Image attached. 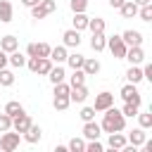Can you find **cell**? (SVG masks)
Instances as JSON below:
<instances>
[{
	"label": "cell",
	"mask_w": 152,
	"mask_h": 152,
	"mask_svg": "<svg viewBox=\"0 0 152 152\" xmlns=\"http://www.w3.org/2000/svg\"><path fill=\"white\" fill-rule=\"evenodd\" d=\"M86 97H88V88H86V83H83V86H71V88H69V100H71V102L83 104Z\"/></svg>",
	"instance_id": "30bf717a"
},
{
	"label": "cell",
	"mask_w": 152,
	"mask_h": 152,
	"mask_svg": "<svg viewBox=\"0 0 152 152\" xmlns=\"http://www.w3.org/2000/svg\"><path fill=\"white\" fill-rule=\"evenodd\" d=\"M100 128H102L104 133H116V131H124V128H126V116L121 114V109H116V107L112 104V107H107V109H104Z\"/></svg>",
	"instance_id": "6da1fadb"
},
{
	"label": "cell",
	"mask_w": 152,
	"mask_h": 152,
	"mask_svg": "<svg viewBox=\"0 0 152 152\" xmlns=\"http://www.w3.org/2000/svg\"><path fill=\"white\" fill-rule=\"evenodd\" d=\"M21 135H24V140H26V142H31V145H33V142H38V140L43 138V131H40V126L31 124V126H28V128H26Z\"/></svg>",
	"instance_id": "9a60e30c"
},
{
	"label": "cell",
	"mask_w": 152,
	"mask_h": 152,
	"mask_svg": "<svg viewBox=\"0 0 152 152\" xmlns=\"http://www.w3.org/2000/svg\"><path fill=\"white\" fill-rule=\"evenodd\" d=\"M12 83H14V71L0 69V88H10Z\"/></svg>",
	"instance_id": "f546056e"
},
{
	"label": "cell",
	"mask_w": 152,
	"mask_h": 152,
	"mask_svg": "<svg viewBox=\"0 0 152 152\" xmlns=\"http://www.w3.org/2000/svg\"><path fill=\"white\" fill-rule=\"evenodd\" d=\"M69 88H71V86L64 83V81H62V83H55V95H69Z\"/></svg>",
	"instance_id": "b9f144b4"
},
{
	"label": "cell",
	"mask_w": 152,
	"mask_h": 152,
	"mask_svg": "<svg viewBox=\"0 0 152 152\" xmlns=\"http://www.w3.org/2000/svg\"><path fill=\"white\" fill-rule=\"evenodd\" d=\"M138 17H140L142 21H152V2L140 5V7H138Z\"/></svg>",
	"instance_id": "836d02e7"
},
{
	"label": "cell",
	"mask_w": 152,
	"mask_h": 152,
	"mask_svg": "<svg viewBox=\"0 0 152 152\" xmlns=\"http://www.w3.org/2000/svg\"><path fill=\"white\" fill-rule=\"evenodd\" d=\"M104 147H102V142L100 140H88L86 142V152H102Z\"/></svg>",
	"instance_id": "ab89813d"
},
{
	"label": "cell",
	"mask_w": 152,
	"mask_h": 152,
	"mask_svg": "<svg viewBox=\"0 0 152 152\" xmlns=\"http://www.w3.org/2000/svg\"><path fill=\"white\" fill-rule=\"evenodd\" d=\"M81 69H83V74H86V76H95V74H100V62H97V59H93V57H86Z\"/></svg>",
	"instance_id": "ffe728a7"
},
{
	"label": "cell",
	"mask_w": 152,
	"mask_h": 152,
	"mask_svg": "<svg viewBox=\"0 0 152 152\" xmlns=\"http://www.w3.org/2000/svg\"><path fill=\"white\" fill-rule=\"evenodd\" d=\"M135 116H138V124H140V128H145V131H147V128H152V114H150V112H142V114L138 112Z\"/></svg>",
	"instance_id": "d590c367"
},
{
	"label": "cell",
	"mask_w": 152,
	"mask_h": 152,
	"mask_svg": "<svg viewBox=\"0 0 152 152\" xmlns=\"http://www.w3.org/2000/svg\"><path fill=\"white\" fill-rule=\"evenodd\" d=\"M126 142H128V140H126V135H121V131H116V133H109V142H107V145H109L112 150H121Z\"/></svg>",
	"instance_id": "cb8c5ba5"
},
{
	"label": "cell",
	"mask_w": 152,
	"mask_h": 152,
	"mask_svg": "<svg viewBox=\"0 0 152 152\" xmlns=\"http://www.w3.org/2000/svg\"><path fill=\"white\" fill-rule=\"evenodd\" d=\"M28 10H31V17L33 19H43V17H48V14H52L57 10V2L55 0H40L38 5H33Z\"/></svg>",
	"instance_id": "3957f363"
},
{
	"label": "cell",
	"mask_w": 152,
	"mask_h": 152,
	"mask_svg": "<svg viewBox=\"0 0 152 152\" xmlns=\"http://www.w3.org/2000/svg\"><path fill=\"white\" fill-rule=\"evenodd\" d=\"M109 5H112V7H114V10H119V7H121V5H124V0H109Z\"/></svg>",
	"instance_id": "bcb514c9"
},
{
	"label": "cell",
	"mask_w": 152,
	"mask_h": 152,
	"mask_svg": "<svg viewBox=\"0 0 152 152\" xmlns=\"http://www.w3.org/2000/svg\"><path fill=\"white\" fill-rule=\"evenodd\" d=\"M145 138H147V133H145V128H133L131 133H128V142L133 145V147H140L142 142H145Z\"/></svg>",
	"instance_id": "e0dca14e"
},
{
	"label": "cell",
	"mask_w": 152,
	"mask_h": 152,
	"mask_svg": "<svg viewBox=\"0 0 152 152\" xmlns=\"http://www.w3.org/2000/svg\"><path fill=\"white\" fill-rule=\"evenodd\" d=\"M71 12H86L88 10V0H69Z\"/></svg>",
	"instance_id": "8d00e7d4"
},
{
	"label": "cell",
	"mask_w": 152,
	"mask_h": 152,
	"mask_svg": "<svg viewBox=\"0 0 152 152\" xmlns=\"http://www.w3.org/2000/svg\"><path fill=\"white\" fill-rule=\"evenodd\" d=\"M112 104H114V95L107 93V90H102L100 95H95V104H93V109H95V112H104V109L112 107Z\"/></svg>",
	"instance_id": "ba28073f"
},
{
	"label": "cell",
	"mask_w": 152,
	"mask_h": 152,
	"mask_svg": "<svg viewBox=\"0 0 152 152\" xmlns=\"http://www.w3.org/2000/svg\"><path fill=\"white\" fill-rule=\"evenodd\" d=\"M66 45H57V48H50V59L55 62V64H62V62H66Z\"/></svg>",
	"instance_id": "d6986e66"
},
{
	"label": "cell",
	"mask_w": 152,
	"mask_h": 152,
	"mask_svg": "<svg viewBox=\"0 0 152 152\" xmlns=\"http://www.w3.org/2000/svg\"><path fill=\"white\" fill-rule=\"evenodd\" d=\"M119 12H121L124 19H133V17L138 14V5H135L133 0H124V5L119 7Z\"/></svg>",
	"instance_id": "ac0fdd59"
},
{
	"label": "cell",
	"mask_w": 152,
	"mask_h": 152,
	"mask_svg": "<svg viewBox=\"0 0 152 152\" xmlns=\"http://www.w3.org/2000/svg\"><path fill=\"white\" fill-rule=\"evenodd\" d=\"M66 150H71V152H86V140L83 138H71L69 145H66Z\"/></svg>",
	"instance_id": "d6a6232c"
},
{
	"label": "cell",
	"mask_w": 152,
	"mask_h": 152,
	"mask_svg": "<svg viewBox=\"0 0 152 152\" xmlns=\"http://www.w3.org/2000/svg\"><path fill=\"white\" fill-rule=\"evenodd\" d=\"M7 64H12L14 69H21V66H26V57H24L19 50H14V52L7 55Z\"/></svg>",
	"instance_id": "7402d4cb"
},
{
	"label": "cell",
	"mask_w": 152,
	"mask_h": 152,
	"mask_svg": "<svg viewBox=\"0 0 152 152\" xmlns=\"http://www.w3.org/2000/svg\"><path fill=\"white\" fill-rule=\"evenodd\" d=\"M90 48H93L95 52H102V50L107 48V38H104V33H93V38H90Z\"/></svg>",
	"instance_id": "484cf974"
},
{
	"label": "cell",
	"mask_w": 152,
	"mask_h": 152,
	"mask_svg": "<svg viewBox=\"0 0 152 152\" xmlns=\"http://www.w3.org/2000/svg\"><path fill=\"white\" fill-rule=\"evenodd\" d=\"M107 48L112 50V55L116 57V59H124L126 57V43H124V38L121 36H112V38H107Z\"/></svg>",
	"instance_id": "5b68a950"
},
{
	"label": "cell",
	"mask_w": 152,
	"mask_h": 152,
	"mask_svg": "<svg viewBox=\"0 0 152 152\" xmlns=\"http://www.w3.org/2000/svg\"><path fill=\"white\" fill-rule=\"evenodd\" d=\"M133 2H135V5L140 7V5H147V2H152V0H133Z\"/></svg>",
	"instance_id": "7dc6e473"
},
{
	"label": "cell",
	"mask_w": 152,
	"mask_h": 152,
	"mask_svg": "<svg viewBox=\"0 0 152 152\" xmlns=\"http://www.w3.org/2000/svg\"><path fill=\"white\" fill-rule=\"evenodd\" d=\"M88 19H90V17H88L86 12H74V19H71V21H74V28H76V31L88 28Z\"/></svg>",
	"instance_id": "d4e9b609"
},
{
	"label": "cell",
	"mask_w": 152,
	"mask_h": 152,
	"mask_svg": "<svg viewBox=\"0 0 152 152\" xmlns=\"http://www.w3.org/2000/svg\"><path fill=\"white\" fill-rule=\"evenodd\" d=\"M142 78H147V81H152V64L147 62L145 66H142Z\"/></svg>",
	"instance_id": "7bdbcfd3"
},
{
	"label": "cell",
	"mask_w": 152,
	"mask_h": 152,
	"mask_svg": "<svg viewBox=\"0 0 152 152\" xmlns=\"http://www.w3.org/2000/svg\"><path fill=\"white\" fill-rule=\"evenodd\" d=\"M131 64H142L145 62V52H142V45H128L126 48V57Z\"/></svg>",
	"instance_id": "52a82bcc"
},
{
	"label": "cell",
	"mask_w": 152,
	"mask_h": 152,
	"mask_svg": "<svg viewBox=\"0 0 152 152\" xmlns=\"http://www.w3.org/2000/svg\"><path fill=\"white\" fill-rule=\"evenodd\" d=\"M78 116H81L83 121H93V119H95V109H93V107H83Z\"/></svg>",
	"instance_id": "60d3db41"
},
{
	"label": "cell",
	"mask_w": 152,
	"mask_h": 152,
	"mask_svg": "<svg viewBox=\"0 0 152 152\" xmlns=\"http://www.w3.org/2000/svg\"><path fill=\"white\" fill-rule=\"evenodd\" d=\"M69 104H71L69 95H55V100H52V107H55V109H59V112H64Z\"/></svg>",
	"instance_id": "4dcf8cb0"
},
{
	"label": "cell",
	"mask_w": 152,
	"mask_h": 152,
	"mask_svg": "<svg viewBox=\"0 0 152 152\" xmlns=\"http://www.w3.org/2000/svg\"><path fill=\"white\" fill-rule=\"evenodd\" d=\"M52 59L50 57H38V62H36V71L33 74H40V76H48V71L52 69Z\"/></svg>",
	"instance_id": "44dd1931"
},
{
	"label": "cell",
	"mask_w": 152,
	"mask_h": 152,
	"mask_svg": "<svg viewBox=\"0 0 152 152\" xmlns=\"http://www.w3.org/2000/svg\"><path fill=\"white\" fill-rule=\"evenodd\" d=\"M12 17H14L12 2H10V0H0V21H2V24H10Z\"/></svg>",
	"instance_id": "2e32d148"
},
{
	"label": "cell",
	"mask_w": 152,
	"mask_h": 152,
	"mask_svg": "<svg viewBox=\"0 0 152 152\" xmlns=\"http://www.w3.org/2000/svg\"><path fill=\"white\" fill-rule=\"evenodd\" d=\"M119 95L124 97V102H133V104H138V107H140V102H142L140 90H138V83H126V86L119 90Z\"/></svg>",
	"instance_id": "277c9868"
},
{
	"label": "cell",
	"mask_w": 152,
	"mask_h": 152,
	"mask_svg": "<svg viewBox=\"0 0 152 152\" xmlns=\"http://www.w3.org/2000/svg\"><path fill=\"white\" fill-rule=\"evenodd\" d=\"M88 28H90V33H104L107 24L102 17H95V19H88Z\"/></svg>",
	"instance_id": "83f0119b"
},
{
	"label": "cell",
	"mask_w": 152,
	"mask_h": 152,
	"mask_svg": "<svg viewBox=\"0 0 152 152\" xmlns=\"http://www.w3.org/2000/svg\"><path fill=\"white\" fill-rule=\"evenodd\" d=\"M19 140H21V133H12V128L10 131H2L0 133V150L2 152H14L17 147H19Z\"/></svg>",
	"instance_id": "7a4b0ae2"
},
{
	"label": "cell",
	"mask_w": 152,
	"mask_h": 152,
	"mask_svg": "<svg viewBox=\"0 0 152 152\" xmlns=\"http://www.w3.org/2000/svg\"><path fill=\"white\" fill-rule=\"evenodd\" d=\"M0 50L2 52H14V50H19V40H17V36H2L0 38Z\"/></svg>",
	"instance_id": "5bb4252c"
},
{
	"label": "cell",
	"mask_w": 152,
	"mask_h": 152,
	"mask_svg": "<svg viewBox=\"0 0 152 152\" xmlns=\"http://www.w3.org/2000/svg\"><path fill=\"white\" fill-rule=\"evenodd\" d=\"M138 109H140L138 104H133V102H124L121 114H124V116H135V114H138Z\"/></svg>",
	"instance_id": "74e56055"
},
{
	"label": "cell",
	"mask_w": 152,
	"mask_h": 152,
	"mask_svg": "<svg viewBox=\"0 0 152 152\" xmlns=\"http://www.w3.org/2000/svg\"><path fill=\"white\" fill-rule=\"evenodd\" d=\"M38 2H40V0H21L24 7H33V5H38Z\"/></svg>",
	"instance_id": "f6af8a7d"
},
{
	"label": "cell",
	"mask_w": 152,
	"mask_h": 152,
	"mask_svg": "<svg viewBox=\"0 0 152 152\" xmlns=\"http://www.w3.org/2000/svg\"><path fill=\"white\" fill-rule=\"evenodd\" d=\"M5 114H10L12 119H14V116H19V114H24V107H21V102H17V100H10V102L5 104Z\"/></svg>",
	"instance_id": "f1b7e54d"
},
{
	"label": "cell",
	"mask_w": 152,
	"mask_h": 152,
	"mask_svg": "<svg viewBox=\"0 0 152 152\" xmlns=\"http://www.w3.org/2000/svg\"><path fill=\"white\" fill-rule=\"evenodd\" d=\"M62 38H64V45H66V48H78V45H81V31H76V28L64 31Z\"/></svg>",
	"instance_id": "8fae6325"
},
{
	"label": "cell",
	"mask_w": 152,
	"mask_h": 152,
	"mask_svg": "<svg viewBox=\"0 0 152 152\" xmlns=\"http://www.w3.org/2000/svg\"><path fill=\"white\" fill-rule=\"evenodd\" d=\"M31 124H33V121H31V116H28V114H26V112H24V114H19V116H14V119H12V128H14V131H17V133H24V131H26V128H28V126H31Z\"/></svg>",
	"instance_id": "7c38bea8"
},
{
	"label": "cell",
	"mask_w": 152,
	"mask_h": 152,
	"mask_svg": "<svg viewBox=\"0 0 152 152\" xmlns=\"http://www.w3.org/2000/svg\"><path fill=\"white\" fill-rule=\"evenodd\" d=\"M121 38H124V43H126V45H142V33H140V31H135V28L124 31V33H121Z\"/></svg>",
	"instance_id": "4fadbf2b"
},
{
	"label": "cell",
	"mask_w": 152,
	"mask_h": 152,
	"mask_svg": "<svg viewBox=\"0 0 152 152\" xmlns=\"http://www.w3.org/2000/svg\"><path fill=\"white\" fill-rule=\"evenodd\" d=\"M126 78H128V83H140L142 81V69L138 64H131L128 71H126Z\"/></svg>",
	"instance_id": "4316f807"
},
{
	"label": "cell",
	"mask_w": 152,
	"mask_h": 152,
	"mask_svg": "<svg viewBox=\"0 0 152 152\" xmlns=\"http://www.w3.org/2000/svg\"><path fill=\"white\" fill-rule=\"evenodd\" d=\"M83 83H86L83 69H74V74H71V78H69V86H83Z\"/></svg>",
	"instance_id": "e575fe53"
},
{
	"label": "cell",
	"mask_w": 152,
	"mask_h": 152,
	"mask_svg": "<svg viewBox=\"0 0 152 152\" xmlns=\"http://www.w3.org/2000/svg\"><path fill=\"white\" fill-rule=\"evenodd\" d=\"M83 55H78V52H74V55H66V64L71 66V69H81L83 66Z\"/></svg>",
	"instance_id": "1f68e13d"
},
{
	"label": "cell",
	"mask_w": 152,
	"mask_h": 152,
	"mask_svg": "<svg viewBox=\"0 0 152 152\" xmlns=\"http://www.w3.org/2000/svg\"><path fill=\"white\" fill-rule=\"evenodd\" d=\"M100 135H102V128H100V124H95V119L83 121V138L86 140H100Z\"/></svg>",
	"instance_id": "9c48e42d"
},
{
	"label": "cell",
	"mask_w": 152,
	"mask_h": 152,
	"mask_svg": "<svg viewBox=\"0 0 152 152\" xmlns=\"http://www.w3.org/2000/svg\"><path fill=\"white\" fill-rule=\"evenodd\" d=\"M10 128H12V116L2 112V114H0V133H2V131H10Z\"/></svg>",
	"instance_id": "f35d334b"
},
{
	"label": "cell",
	"mask_w": 152,
	"mask_h": 152,
	"mask_svg": "<svg viewBox=\"0 0 152 152\" xmlns=\"http://www.w3.org/2000/svg\"><path fill=\"white\" fill-rule=\"evenodd\" d=\"M26 55L28 57H50V45L48 43H28Z\"/></svg>",
	"instance_id": "8992f818"
},
{
	"label": "cell",
	"mask_w": 152,
	"mask_h": 152,
	"mask_svg": "<svg viewBox=\"0 0 152 152\" xmlns=\"http://www.w3.org/2000/svg\"><path fill=\"white\" fill-rule=\"evenodd\" d=\"M5 66H7V52L0 50V69H5Z\"/></svg>",
	"instance_id": "ee69618b"
},
{
	"label": "cell",
	"mask_w": 152,
	"mask_h": 152,
	"mask_svg": "<svg viewBox=\"0 0 152 152\" xmlns=\"http://www.w3.org/2000/svg\"><path fill=\"white\" fill-rule=\"evenodd\" d=\"M64 76H66V74H64L62 64H57V66L52 64V69L48 71V78H50V83H52V86H55V83H62V81H64Z\"/></svg>",
	"instance_id": "603a6c76"
}]
</instances>
